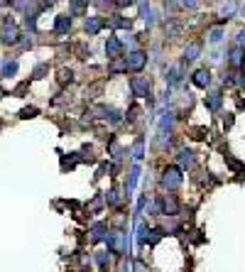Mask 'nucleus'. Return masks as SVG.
<instances>
[{
	"mask_svg": "<svg viewBox=\"0 0 245 272\" xmlns=\"http://www.w3.org/2000/svg\"><path fill=\"white\" fill-rule=\"evenodd\" d=\"M108 253L111 255H125L127 250H130V238H127V233L125 231H113V233H108Z\"/></svg>",
	"mask_w": 245,
	"mask_h": 272,
	"instance_id": "nucleus-1",
	"label": "nucleus"
},
{
	"mask_svg": "<svg viewBox=\"0 0 245 272\" xmlns=\"http://www.w3.org/2000/svg\"><path fill=\"white\" fill-rule=\"evenodd\" d=\"M162 187L167 189V192H179L182 189V182H184V174L179 167H164V172H162Z\"/></svg>",
	"mask_w": 245,
	"mask_h": 272,
	"instance_id": "nucleus-2",
	"label": "nucleus"
},
{
	"mask_svg": "<svg viewBox=\"0 0 245 272\" xmlns=\"http://www.w3.org/2000/svg\"><path fill=\"white\" fill-rule=\"evenodd\" d=\"M125 67L130 69V71H135V74H140L142 69L147 67V52H142V49H132V52L125 57Z\"/></svg>",
	"mask_w": 245,
	"mask_h": 272,
	"instance_id": "nucleus-3",
	"label": "nucleus"
},
{
	"mask_svg": "<svg viewBox=\"0 0 245 272\" xmlns=\"http://www.w3.org/2000/svg\"><path fill=\"white\" fill-rule=\"evenodd\" d=\"M12 7L20 10L22 15H40L47 5L42 0H12Z\"/></svg>",
	"mask_w": 245,
	"mask_h": 272,
	"instance_id": "nucleus-4",
	"label": "nucleus"
},
{
	"mask_svg": "<svg viewBox=\"0 0 245 272\" xmlns=\"http://www.w3.org/2000/svg\"><path fill=\"white\" fill-rule=\"evenodd\" d=\"M130 91H132V96H137V98H150V81H147V76H132L130 78Z\"/></svg>",
	"mask_w": 245,
	"mask_h": 272,
	"instance_id": "nucleus-5",
	"label": "nucleus"
},
{
	"mask_svg": "<svg viewBox=\"0 0 245 272\" xmlns=\"http://www.w3.org/2000/svg\"><path fill=\"white\" fill-rule=\"evenodd\" d=\"M20 42V27L10 17L2 22V44H17Z\"/></svg>",
	"mask_w": 245,
	"mask_h": 272,
	"instance_id": "nucleus-6",
	"label": "nucleus"
},
{
	"mask_svg": "<svg viewBox=\"0 0 245 272\" xmlns=\"http://www.w3.org/2000/svg\"><path fill=\"white\" fill-rule=\"evenodd\" d=\"M160 213H164V216H177L179 213V201L174 199V194H167V196H160Z\"/></svg>",
	"mask_w": 245,
	"mask_h": 272,
	"instance_id": "nucleus-7",
	"label": "nucleus"
},
{
	"mask_svg": "<svg viewBox=\"0 0 245 272\" xmlns=\"http://www.w3.org/2000/svg\"><path fill=\"white\" fill-rule=\"evenodd\" d=\"M96 113H98V118L108 120L111 125L121 123V111H118V108H113V106H98V108H96Z\"/></svg>",
	"mask_w": 245,
	"mask_h": 272,
	"instance_id": "nucleus-8",
	"label": "nucleus"
},
{
	"mask_svg": "<svg viewBox=\"0 0 245 272\" xmlns=\"http://www.w3.org/2000/svg\"><path fill=\"white\" fill-rule=\"evenodd\" d=\"M106 54H108L111 62H113V59H122V42L118 37H108V42H106Z\"/></svg>",
	"mask_w": 245,
	"mask_h": 272,
	"instance_id": "nucleus-9",
	"label": "nucleus"
},
{
	"mask_svg": "<svg viewBox=\"0 0 245 272\" xmlns=\"http://www.w3.org/2000/svg\"><path fill=\"white\" fill-rule=\"evenodd\" d=\"M108 25V20L106 17H86V22H83V30L93 37V35H98L103 27Z\"/></svg>",
	"mask_w": 245,
	"mask_h": 272,
	"instance_id": "nucleus-10",
	"label": "nucleus"
},
{
	"mask_svg": "<svg viewBox=\"0 0 245 272\" xmlns=\"http://www.w3.org/2000/svg\"><path fill=\"white\" fill-rule=\"evenodd\" d=\"M88 233H91V243H101V240L108 238V223H106V221H98V223L91 226Z\"/></svg>",
	"mask_w": 245,
	"mask_h": 272,
	"instance_id": "nucleus-11",
	"label": "nucleus"
},
{
	"mask_svg": "<svg viewBox=\"0 0 245 272\" xmlns=\"http://www.w3.org/2000/svg\"><path fill=\"white\" fill-rule=\"evenodd\" d=\"M243 62H245V47L236 44V47L231 49V54H228V64L241 71V69H243Z\"/></svg>",
	"mask_w": 245,
	"mask_h": 272,
	"instance_id": "nucleus-12",
	"label": "nucleus"
},
{
	"mask_svg": "<svg viewBox=\"0 0 245 272\" xmlns=\"http://www.w3.org/2000/svg\"><path fill=\"white\" fill-rule=\"evenodd\" d=\"M177 159H179V169H194V164H196V155L191 152V150H179V155H177Z\"/></svg>",
	"mask_w": 245,
	"mask_h": 272,
	"instance_id": "nucleus-13",
	"label": "nucleus"
},
{
	"mask_svg": "<svg viewBox=\"0 0 245 272\" xmlns=\"http://www.w3.org/2000/svg\"><path fill=\"white\" fill-rule=\"evenodd\" d=\"M204 103H206V108H208L211 113H218L221 106H223V93H221V91H211V93L206 96Z\"/></svg>",
	"mask_w": 245,
	"mask_h": 272,
	"instance_id": "nucleus-14",
	"label": "nucleus"
},
{
	"mask_svg": "<svg viewBox=\"0 0 245 272\" xmlns=\"http://www.w3.org/2000/svg\"><path fill=\"white\" fill-rule=\"evenodd\" d=\"M191 81H194V86H199V88H208V86H211V71H208V69H196Z\"/></svg>",
	"mask_w": 245,
	"mask_h": 272,
	"instance_id": "nucleus-15",
	"label": "nucleus"
},
{
	"mask_svg": "<svg viewBox=\"0 0 245 272\" xmlns=\"http://www.w3.org/2000/svg\"><path fill=\"white\" fill-rule=\"evenodd\" d=\"M69 30H71V17L69 15H57V20H54V32L57 35H69Z\"/></svg>",
	"mask_w": 245,
	"mask_h": 272,
	"instance_id": "nucleus-16",
	"label": "nucleus"
},
{
	"mask_svg": "<svg viewBox=\"0 0 245 272\" xmlns=\"http://www.w3.org/2000/svg\"><path fill=\"white\" fill-rule=\"evenodd\" d=\"M174 123H177V116H174V113H162V120H160V133H167V135H172V130H174Z\"/></svg>",
	"mask_w": 245,
	"mask_h": 272,
	"instance_id": "nucleus-17",
	"label": "nucleus"
},
{
	"mask_svg": "<svg viewBox=\"0 0 245 272\" xmlns=\"http://www.w3.org/2000/svg\"><path fill=\"white\" fill-rule=\"evenodd\" d=\"M88 10V0H69V15L71 17H81Z\"/></svg>",
	"mask_w": 245,
	"mask_h": 272,
	"instance_id": "nucleus-18",
	"label": "nucleus"
},
{
	"mask_svg": "<svg viewBox=\"0 0 245 272\" xmlns=\"http://www.w3.org/2000/svg\"><path fill=\"white\" fill-rule=\"evenodd\" d=\"M130 25H132V22H130L127 17H121V15H113V17L108 20V27H111V30H130Z\"/></svg>",
	"mask_w": 245,
	"mask_h": 272,
	"instance_id": "nucleus-19",
	"label": "nucleus"
},
{
	"mask_svg": "<svg viewBox=\"0 0 245 272\" xmlns=\"http://www.w3.org/2000/svg\"><path fill=\"white\" fill-rule=\"evenodd\" d=\"M236 12H238V2L236 0H228L221 7V20H231V17H236Z\"/></svg>",
	"mask_w": 245,
	"mask_h": 272,
	"instance_id": "nucleus-20",
	"label": "nucleus"
},
{
	"mask_svg": "<svg viewBox=\"0 0 245 272\" xmlns=\"http://www.w3.org/2000/svg\"><path fill=\"white\" fill-rule=\"evenodd\" d=\"M79 159H81V157H79V152H69V157H66V155H61V172L74 169Z\"/></svg>",
	"mask_w": 245,
	"mask_h": 272,
	"instance_id": "nucleus-21",
	"label": "nucleus"
},
{
	"mask_svg": "<svg viewBox=\"0 0 245 272\" xmlns=\"http://www.w3.org/2000/svg\"><path fill=\"white\" fill-rule=\"evenodd\" d=\"M96 265L101 268V272H108V268H111V253L98 250V253H96Z\"/></svg>",
	"mask_w": 245,
	"mask_h": 272,
	"instance_id": "nucleus-22",
	"label": "nucleus"
},
{
	"mask_svg": "<svg viewBox=\"0 0 245 272\" xmlns=\"http://www.w3.org/2000/svg\"><path fill=\"white\" fill-rule=\"evenodd\" d=\"M201 57V44L196 42V44H189L186 47V52H184V62H196Z\"/></svg>",
	"mask_w": 245,
	"mask_h": 272,
	"instance_id": "nucleus-23",
	"label": "nucleus"
},
{
	"mask_svg": "<svg viewBox=\"0 0 245 272\" xmlns=\"http://www.w3.org/2000/svg\"><path fill=\"white\" fill-rule=\"evenodd\" d=\"M137 179H140V164L135 162L132 164V169H130V177H127V194H132V189H135V184H137Z\"/></svg>",
	"mask_w": 245,
	"mask_h": 272,
	"instance_id": "nucleus-24",
	"label": "nucleus"
},
{
	"mask_svg": "<svg viewBox=\"0 0 245 272\" xmlns=\"http://www.w3.org/2000/svg\"><path fill=\"white\" fill-rule=\"evenodd\" d=\"M182 64H179V67H172L169 69V71H167V83H169V86H177V83H179V81H182Z\"/></svg>",
	"mask_w": 245,
	"mask_h": 272,
	"instance_id": "nucleus-25",
	"label": "nucleus"
},
{
	"mask_svg": "<svg viewBox=\"0 0 245 272\" xmlns=\"http://www.w3.org/2000/svg\"><path fill=\"white\" fill-rule=\"evenodd\" d=\"M17 69H20L17 59H10V62H5V64H2V76H5V78H12V76L17 74Z\"/></svg>",
	"mask_w": 245,
	"mask_h": 272,
	"instance_id": "nucleus-26",
	"label": "nucleus"
},
{
	"mask_svg": "<svg viewBox=\"0 0 245 272\" xmlns=\"http://www.w3.org/2000/svg\"><path fill=\"white\" fill-rule=\"evenodd\" d=\"M164 32H167V37H172V39H177V37H179V32H182V25L172 20L169 25H164Z\"/></svg>",
	"mask_w": 245,
	"mask_h": 272,
	"instance_id": "nucleus-27",
	"label": "nucleus"
},
{
	"mask_svg": "<svg viewBox=\"0 0 245 272\" xmlns=\"http://www.w3.org/2000/svg\"><path fill=\"white\" fill-rule=\"evenodd\" d=\"M132 155H135V159H137V162L145 157V140H142V137H137V140H135V145H132Z\"/></svg>",
	"mask_w": 245,
	"mask_h": 272,
	"instance_id": "nucleus-28",
	"label": "nucleus"
},
{
	"mask_svg": "<svg viewBox=\"0 0 245 272\" xmlns=\"http://www.w3.org/2000/svg\"><path fill=\"white\" fill-rule=\"evenodd\" d=\"M223 35H226L223 27H213V30L208 32V44H218V42L223 39Z\"/></svg>",
	"mask_w": 245,
	"mask_h": 272,
	"instance_id": "nucleus-29",
	"label": "nucleus"
},
{
	"mask_svg": "<svg viewBox=\"0 0 245 272\" xmlns=\"http://www.w3.org/2000/svg\"><path fill=\"white\" fill-rule=\"evenodd\" d=\"M49 74V62H42V64H37L35 71H32V78H44Z\"/></svg>",
	"mask_w": 245,
	"mask_h": 272,
	"instance_id": "nucleus-30",
	"label": "nucleus"
},
{
	"mask_svg": "<svg viewBox=\"0 0 245 272\" xmlns=\"http://www.w3.org/2000/svg\"><path fill=\"white\" fill-rule=\"evenodd\" d=\"M106 201H108V206H118V204H121V189H118V187H113V189L108 192Z\"/></svg>",
	"mask_w": 245,
	"mask_h": 272,
	"instance_id": "nucleus-31",
	"label": "nucleus"
},
{
	"mask_svg": "<svg viewBox=\"0 0 245 272\" xmlns=\"http://www.w3.org/2000/svg\"><path fill=\"white\" fill-rule=\"evenodd\" d=\"M226 164H228V167H231L233 172H243V174H245V164H241V162H238L236 157H231V155H226Z\"/></svg>",
	"mask_w": 245,
	"mask_h": 272,
	"instance_id": "nucleus-32",
	"label": "nucleus"
},
{
	"mask_svg": "<svg viewBox=\"0 0 245 272\" xmlns=\"http://www.w3.org/2000/svg\"><path fill=\"white\" fill-rule=\"evenodd\" d=\"M37 113H40V111H37L35 106H27V108L20 111V118H22V120H27V118H37Z\"/></svg>",
	"mask_w": 245,
	"mask_h": 272,
	"instance_id": "nucleus-33",
	"label": "nucleus"
},
{
	"mask_svg": "<svg viewBox=\"0 0 245 272\" xmlns=\"http://www.w3.org/2000/svg\"><path fill=\"white\" fill-rule=\"evenodd\" d=\"M145 238H147V226L142 221H137V243L145 245Z\"/></svg>",
	"mask_w": 245,
	"mask_h": 272,
	"instance_id": "nucleus-34",
	"label": "nucleus"
},
{
	"mask_svg": "<svg viewBox=\"0 0 245 272\" xmlns=\"http://www.w3.org/2000/svg\"><path fill=\"white\" fill-rule=\"evenodd\" d=\"M122 71H127L125 59H113V64H111V74H122Z\"/></svg>",
	"mask_w": 245,
	"mask_h": 272,
	"instance_id": "nucleus-35",
	"label": "nucleus"
},
{
	"mask_svg": "<svg viewBox=\"0 0 245 272\" xmlns=\"http://www.w3.org/2000/svg\"><path fill=\"white\" fill-rule=\"evenodd\" d=\"M25 27L30 32H37V15H25Z\"/></svg>",
	"mask_w": 245,
	"mask_h": 272,
	"instance_id": "nucleus-36",
	"label": "nucleus"
},
{
	"mask_svg": "<svg viewBox=\"0 0 245 272\" xmlns=\"http://www.w3.org/2000/svg\"><path fill=\"white\" fill-rule=\"evenodd\" d=\"M74 81V71L71 69H61L59 71V83H71Z\"/></svg>",
	"mask_w": 245,
	"mask_h": 272,
	"instance_id": "nucleus-37",
	"label": "nucleus"
},
{
	"mask_svg": "<svg viewBox=\"0 0 245 272\" xmlns=\"http://www.w3.org/2000/svg\"><path fill=\"white\" fill-rule=\"evenodd\" d=\"M101 208H103V196L98 194V196H96V199H93V201L88 204V211H93V213H98Z\"/></svg>",
	"mask_w": 245,
	"mask_h": 272,
	"instance_id": "nucleus-38",
	"label": "nucleus"
},
{
	"mask_svg": "<svg viewBox=\"0 0 245 272\" xmlns=\"http://www.w3.org/2000/svg\"><path fill=\"white\" fill-rule=\"evenodd\" d=\"M206 135H208V128H191V137L194 140H204Z\"/></svg>",
	"mask_w": 245,
	"mask_h": 272,
	"instance_id": "nucleus-39",
	"label": "nucleus"
},
{
	"mask_svg": "<svg viewBox=\"0 0 245 272\" xmlns=\"http://www.w3.org/2000/svg\"><path fill=\"white\" fill-rule=\"evenodd\" d=\"M233 123H236L233 113H226V116H223V130H231V128H233Z\"/></svg>",
	"mask_w": 245,
	"mask_h": 272,
	"instance_id": "nucleus-40",
	"label": "nucleus"
},
{
	"mask_svg": "<svg viewBox=\"0 0 245 272\" xmlns=\"http://www.w3.org/2000/svg\"><path fill=\"white\" fill-rule=\"evenodd\" d=\"M135 2H140V0H116V7H130Z\"/></svg>",
	"mask_w": 245,
	"mask_h": 272,
	"instance_id": "nucleus-41",
	"label": "nucleus"
},
{
	"mask_svg": "<svg viewBox=\"0 0 245 272\" xmlns=\"http://www.w3.org/2000/svg\"><path fill=\"white\" fill-rule=\"evenodd\" d=\"M182 5H184V7H189V10H196V7H199V2H196V0H182Z\"/></svg>",
	"mask_w": 245,
	"mask_h": 272,
	"instance_id": "nucleus-42",
	"label": "nucleus"
},
{
	"mask_svg": "<svg viewBox=\"0 0 245 272\" xmlns=\"http://www.w3.org/2000/svg\"><path fill=\"white\" fill-rule=\"evenodd\" d=\"M135 272H147V268H145V263L142 260H135V268H132Z\"/></svg>",
	"mask_w": 245,
	"mask_h": 272,
	"instance_id": "nucleus-43",
	"label": "nucleus"
},
{
	"mask_svg": "<svg viewBox=\"0 0 245 272\" xmlns=\"http://www.w3.org/2000/svg\"><path fill=\"white\" fill-rule=\"evenodd\" d=\"M96 5H98V7H113L116 2H111V0H96Z\"/></svg>",
	"mask_w": 245,
	"mask_h": 272,
	"instance_id": "nucleus-44",
	"label": "nucleus"
},
{
	"mask_svg": "<svg viewBox=\"0 0 245 272\" xmlns=\"http://www.w3.org/2000/svg\"><path fill=\"white\" fill-rule=\"evenodd\" d=\"M238 44H241V47H245V30H241V32H238Z\"/></svg>",
	"mask_w": 245,
	"mask_h": 272,
	"instance_id": "nucleus-45",
	"label": "nucleus"
},
{
	"mask_svg": "<svg viewBox=\"0 0 245 272\" xmlns=\"http://www.w3.org/2000/svg\"><path fill=\"white\" fill-rule=\"evenodd\" d=\"M7 2H10V0H0V7H5V5H7Z\"/></svg>",
	"mask_w": 245,
	"mask_h": 272,
	"instance_id": "nucleus-46",
	"label": "nucleus"
},
{
	"mask_svg": "<svg viewBox=\"0 0 245 272\" xmlns=\"http://www.w3.org/2000/svg\"><path fill=\"white\" fill-rule=\"evenodd\" d=\"M241 15H243V17H245V5H243V7H241Z\"/></svg>",
	"mask_w": 245,
	"mask_h": 272,
	"instance_id": "nucleus-47",
	"label": "nucleus"
},
{
	"mask_svg": "<svg viewBox=\"0 0 245 272\" xmlns=\"http://www.w3.org/2000/svg\"><path fill=\"white\" fill-rule=\"evenodd\" d=\"M2 96H5V91H2V88H0V98H2Z\"/></svg>",
	"mask_w": 245,
	"mask_h": 272,
	"instance_id": "nucleus-48",
	"label": "nucleus"
},
{
	"mask_svg": "<svg viewBox=\"0 0 245 272\" xmlns=\"http://www.w3.org/2000/svg\"><path fill=\"white\" fill-rule=\"evenodd\" d=\"M0 128H2V120H0Z\"/></svg>",
	"mask_w": 245,
	"mask_h": 272,
	"instance_id": "nucleus-49",
	"label": "nucleus"
}]
</instances>
